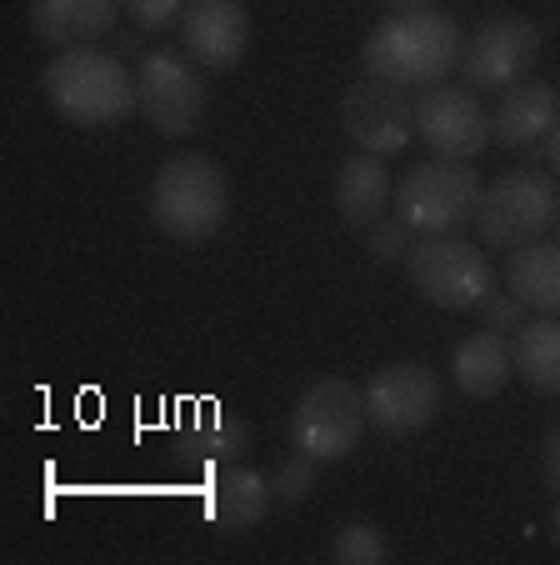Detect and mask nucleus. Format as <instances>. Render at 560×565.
Masks as SVG:
<instances>
[{"instance_id":"f257e3e1","label":"nucleus","mask_w":560,"mask_h":565,"mask_svg":"<svg viewBox=\"0 0 560 565\" xmlns=\"http://www.w3.org/2000/svg\"><path fill=\"white\" fill-rule=\"evenodd\" d=\"M461 25L445 11L431 6H415V11H391L376 31L360 45V65L376 81H391V86H435L461 65Z\"/></svg>"},{"instance_id":"f03ea898","label":"nucleus","mask_w":560,"mask_h":565,"mask_svg":"<svg viewBox=\"0 0 560 565\" xmlns=\"http://www.w3.org/2000/svg\"><path fill=\"white\" fill-rule=\"evenodd\" d=\"M51 106L61 110L71 126L85 130H106L120 126L130 110H140V86L136 75L126 71V61L96 45H71L61 51L41 75Z\"/></svg>"},{"instance_id":"7ed1b4c3","label":"nucleus","mask_w":560,"mask_h":565,"mask_svg":"<svg viewBox=\"0 0 560 565\" xmlns=\"http://www.w3.org/2000/svg\"><path fill=\"white\" fill-rule=\"evenodd\" d=\"M231 215V185L211 156H176L150 181V221L176 246H205Z\"/></svg>"},{"instance_id":"20e7f679","label":"nucleus","mask_w":560,"mask_h":565,"mask_svg":"<svg viewBox=\"0 0 560 565\" xmlns=\"http://www.w3.org/2000/svg\"><path fill=\"white\" fill-rule=\"evenodd\" d=\"M366 420V391L346 375H326L300 391L296 411H290V446L320 466H336L360 446Z\"/></svg>"},{"instance_id":"39448f33","label":"nucleus","mask_w":560,"mask_h":565,"mask_svg":"<svg viewBox=\"0 0 560 565\" xmlns=\"http://www.w3.org/2000/svg\"><path fill=\"white\" fill-rule=\"evenodd\" d=\"M480 175L471 171V160H425L415 171H405L401 191H395V215H401L411 231H425V235H451L461 225L476 221L480 211Z\"/></svg>"},{"instance_id":"423d86ee","label":"nucleus","mask_w":560,"mask_h":565,"mask_svg":"<svg viewBox=\"0 0 560 565\" xmlns=\"http://www.w3.org/2000/svg\"><path fill=\"white\" fill-rule=\"evenodd\" d=\"M560 215V185L550 171H530V166H516V171L496 175L480 195V211H476V225H480V241L486 246H530L540 235L556 225Z\"/></svg>"},{"instance_id":"0eeeda50","label":"nucleus","mask_w":560,"mask_h":565,"mask_svg":"<svg viewBox=\"0 0 560 565\" xmlns=\"http://www.w3.org/2000/svg\"><path fill=\"white\" fill-rule=\"evenodd\" d=\"M405 270L411 286L441 310H476L480 300L496 296V266L486 250L455 235H425L421 246H411Z\"/></svg>"},{"instance_id":"6e6552de","label":"nucleus","mask_w":560,"mask_h":565,"mask_svg":"<svg viewBox=\"0 0 560 565\" xmlns=\"http://www.w3.org/2000/svg\"><path fill=\"white\" fill-rule=\"evenodd\" d=\"M540 55V25L520 11H500L476 25V35H465L461 45V81L476 96H500L516 81H526L530 65Z\"/></svg>"},{"instance_id":"1a4fd4ad","label":"nucleus","mask_w":560,"mask_h":565,"mask_svg":"<svg viewBox=\"0 0 560 565\" xmlns=\"http://www.w3.org/2000/svg\"><path fill=\"white\" fill-rule=\"evenodd\" d=\"M136 86H140V116L160 136L180 140L205 120V75L191 55H166V51L146 55L136 71Z\"/></svg>"},{"instance_id":"9d476101","label":"nucleus","mask_w":560,"mask_h":565,"mask_svg":"<svg viewBox=\"0 0 560 565\" xmlns=\"http://www.w3.org/2000/svg\"><path fill=\"white\" fill-rule=\"evenodd\" d=\"M445 385L425 361H395L366 381V416L385 436H415L441 416Z\"/></svg>"},{"instance_id":"9b49d317","label":"nucleus","mask_w":560,"mask_h":565,"mask_svg":"<svg viewBox=\"0 0 560 565\" xmlns=\"http://www.w3.org/2000/svg\"><path fill=\"white\" fill-rule=\"evenodd\" d=\"M340 126L366 156H401L405 140L415 136V100H405L401 86L360 75L340 96Z\"/></svg>"},{"instance_id":"f8f14e48","label":"nucleus","mask_w":560,"mask_h":565,"mask_svg":"<svg viewBox=\"0 0 560 565\" xmlns=\"http://www.w3.org/2000/svg\"><path fill=\"white\" fill-rule=\"evenodd\" d=\"M415 136L445 160H476L490 146V116L476 90L435 81L415 96Z\"/></svg>"},{"instance_id":"ddd939ff","label":"nucleus","mask_w":560,"mask_h":565,"mask_svg":"<svg viewBox=\"0 0 560 565\" xmlns=\"http://www.w3.org/2000/svg\"><path fill=\"white\" fill-rule=\"evenodd\" d=\"M180 45L201 71H235L251 45L245 0H186L180 11Z\"/></svg>"},{"instance_id":"4468645a","label":"nucleus","mask_w":560,"mask_h":565,"mask_svg":"<svg viewBox=\"0 0 560 565\" xmlns=\"http://www.w3.org/2000/svg\"><path fill=\"white\" fill-rule=\"evenodd\" d=\"M245 456H251V426L215 401H205V411L176 426V460L196 476H221L231 466H245Z\"/></svg>"},{"instance_id":"2eb2a0df","label":"nucleus","mask_w":560,"mask_h":565,"mask_svg":"<svg viewBox=\"0 0 560 565\" xmlns=\"http://www.w3.org/2000/svg\"><path fill=\"white\" fill-rule=\"evenodd\" d=\"M560 120V96L550 81H516L510 90L496 96V110H490V140L510 150H530L540 136H550V126Z\"/></svg>"},{"instance_id":"dca6fc26","label":"nucleus","mask_w":560,"mask_h":565,"mask_svg":"<svg viewBox=\"0 0 560 565\" xmlns=\"http://www.w3.org/2000/svg\"><path fill=\"white\" fill-rule=\"evenodd\" d=\"M25 15H31V31L45 45L71 51V45H96L116 25L120 0H31Z\"/></svg>"},{"instance_id":"f3484780","label":"nucleus","mask_w":560,"mask_h":565,"mask_svg":"<svg viewBox=\"0 0 560 565\" xmlns=\"http://www.w3.org/2000/svg\"><path fill=\"white\" fill-rule=\"evenodd\" d=\"M451 375H455V391L461 395L490 401V395H500L506 381L516 375V351H510V341L500 331H476L455 345Z\"/></svg>"},{"instance_id":"a211bd4d","label":"nucleus","mask_w":560,"mask_h":565,"mask_svg":"<svg viewBox=\"0 0 560 565\" xmlns=\"http://www.w3.org/2000/svg\"><path fill=\"white\" fill-rule=\"evenodd\" d=\"M271 476H255L251 466H231L221 476H211V521L221 531H251V525L265 521L271 511Z\"/></svg>"},{"instance_id":"6ab92c4d","label":"nucleus","mask_w":560,"mask_h":565,"mask_svg":"<svg viewBox=\"0 0 560 565\" xmlns=\"http://www.w3.org/2000/svg\"><path fill=\"white\" fill-rule=\"evenodd\" d=\"M506 286L540 316H560V241H530L510 250Z\"/></svg>"},{"instance_id":"aec40b11","label":"nucleus","mask_w":560,"mask_h":565,"mask_svg":"<svg viewBox=\"0 0 560 565\" xmlns=\"http://www.w3.org/2000/svg\"><path fill=\"white\" fill-rule=\"evenodd\" d=\"M385 201H391V175H385L381 156H350L346 166L336 171V211L346 215L350 225H376L385 211Z\"/></svg>"},{"instance_id":"412c9836","label":"nucleus","mask_w":560,"mask_h":565,"mask_svg":"<svg viewBox=\"0 0 560 565\" xmlns=\"http://www.w3.org/2000/svg\"><path fill=\"white\" fill-rule=\"evenodd\" d=\"M510 351H516V375H526L530 391L560 395V316L526 320Z\"/></svg>"},{"instance_id":"4be33fe9","label":"nucleus","mask_w":560,"mask_h":565,"mask_svg":"<svg viewBox=\"0 0 560 565\" xmlns=\"http://www.w3.org/2000/svg\"><path fill=\"white\" fill-rule=\"evenodd\" d=\"M385 555H391V545H385L376 521H350L330 541V561L336 565H385Z\"/></svg>"},{"instance_id":"5701e85b","label":"nucleus","mask_w":560,"mask_h":565,"mask_svg":"<svg viewBox=\"0 0 560 565\" xmlns=\"http://www.w3.org/2000/svg\"><path fill=\"white\" fill-rule=\"evenodd\" d=\"M316 466L320 460H310V456H286L281 466H275V476H271V495L275 501H286V505H296V501H306L310 491H316Z\"/></svg>"},{"instance_id":"b1692460","label":"nucleus","mask_w":560,"mask_h":565,"mask_svg":"<svg viewBox=\"0 0 560 565\" xmlns=\"http://www.w3.org/2000/svg\"><path fill=\"white\" fill-rule=\"evenodd\" d=\"M366 250H370V256H381V260H401V256H411V225H405L401 215L366 225Z\"/></svg>"},{"instance_id":"393cba45","label":"nucleus","mask_w":560,"mask_h":565,"mask_svg":"<svg viewBox=\"0 0 560 565\" xmlns=\"http://www.w3.org/2000/svg\"><path fill=\"white\" fill-rule=\"evenodd\" d=\"M120 11L136 21V31H170V25H180L186 0H120Z\"/></svg>"},{"instance_id":"a878e982","label":"nucleus","mask_w":560,"mask_h":565,"mask_svg":"<svg viewBox=\"0 0 560 565\" xmlns=\"http://www.w3.org/2000/svg\"><path fill=\"white\" fill-rule=\"evenodd\" d=\"M526 300L516 296V290H506V296H490V300H480V316H486V326L490 331H500V335H510V331H520V326H526Z\"/></svg>"},{"instance_id":"bb28decb","label":"nucleus","mask_w":560,"mask_h":565,"mask_svg":"<svg viewBox=\"0 0 560 565\" xmlns=\"http://www.w3.org/2000/svg\"><path fill=\"white\" fill-rule=\"evenodd\" d=\"M540 476H546V486L560 495V416L550 420L546 440H540Z\"/></svg>"},{"instance_id":"cd10ccee","label":"nucleus","mask_w":560,"mask_h":565,"mask_svg":"<svg viewBox=\"0 0 560 565\" xmlns=\"http://www.w3.org/2000/svg\"><path fill=\"white\" fill-rule=\"evenodd\" d=\"M546 166L560 175V120L550 126V136H546Z\"/></svg>"},{"instance_id":"c85d7f7f","label":"nucleus","mask_w":560,"mask_h":565,"mask_svg":"<svg viewBox=\"0 0 560 565\" xmlns=\"http://www.w3.org/2000/svg\"><path fill=\"white\" fill-rule=\"evenodd\" d=\"M381 6H395V11H415V6H431V0H381Z\"/></svg>"},{"instance_id":"c756f323","label":"nucleus","mask_w":560,"mask_h":565,"mask_svg":"<svg viewBox=\"0 0 560 565\" xmlns=\"http://www.w3.org/2000/svg\"><path fill=\"white\" fill-rule=\"evenodd\" d=\"M550 545L560 551V505H556V515H550Z\"/></svg>"},{"instance_id":"7c9ffc66","label":"nucleus","mask_w":560,"mask_h":565,"mask_svg":"<svg viewBox=\"0 0 560 565\" xmlns=\"http://www.w3.org/2000/svg\"><path fill=\"white\" fill-rule=\"evenodd\" d=\"M556 231H560V215H556Z\"/></svg>"}]
</instances>
